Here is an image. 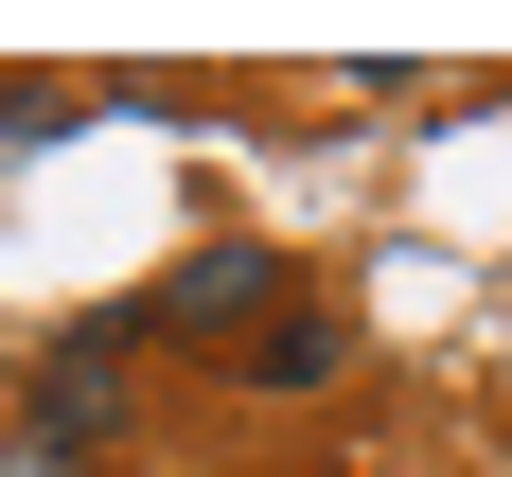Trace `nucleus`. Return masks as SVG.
<instances>
[{
	"label": "nucleus",
	"instance_id": "obj_1",
	"mask_svg": "<svg viewBox=\"0 0 512 477\" xmlns=\"http://www.w3.org/2000/svg\"><path fill=\"white\" fill-rule=\"evenodd\" d=\"M124 318H142V336H177V354H248L265 318H283V248L212 230V248H177V265H159V283H142Z\"/></svg>",
	"mask_w": 512,
	"mask_h": 477
},
{
	"label": "nucleus",
	"instance_id": "obj_2",
	"mask_svg": "<svg viewBox=\"0 0 512 477\" xmlns=\"http://www.w3.org/2000/svg\"><path fill=\"white\" fill-rule=\"evenodd\" d=\"M124 354H142V318H124V301L71 318V336L36 354V407H18V424H53V442H89V460H106V442H124Z\"/></svg>",
	"mask_w": 512,
	"mask_h": 477
},
{
	"label": "nucleus",
	"instance_id": "obj_3",
	"mask_svg": "<svg viewBox=\"0 0 512 477\" xmlns=\"http://www.w3.org/2000/svg\"><path fill=\"white\" fill-rule=\"evenodd\" d=\"M230 371H248V389H336V371H354V318H336V301H301V318H265Z\"/></svg>",
	"mask_w": 512,
	"mask_h": 477
},
{
	"label": "nucleus",
	"instance_id": "obj_4",
	"mask_svg": "<svg viewBox=\"0 0 512 477\" xmlns=\"http://www.w3.org/2000/svg\"><path fill=\"white\" fill-rule=\"evenodd\" d=\"M0 477H106L89 442H53V424H18V442H0Z\"/></svg>",
	"mask_w": 512,
	"mask_h": 477
}]
</instances>
